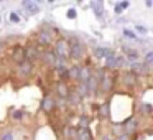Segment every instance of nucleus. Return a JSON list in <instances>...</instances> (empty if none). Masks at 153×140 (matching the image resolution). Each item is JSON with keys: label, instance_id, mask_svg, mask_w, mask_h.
I'll use <instances>...</instances> for the list:
<instances>
[{"label": "nucleus", "instance_id": "f257e3e1", "mask_svg": "<svg viewBox=\"0 0 153 140\" xmlns=\"http://www.w3.org/2000/svg\"><path fill=\"white\" fill-rule=\"evenodd\" d=\"M69 43V56L73 58L74 61L81 60V58L84 56V45L81 43L77 38H73L71 41H68Z\"/></svg>", "mask_w": 153, "mask_h": 140}, {"label": "nucleus", "instance_id": "f03ea898", "mask_svg": "<svg viewBox=\"0 0 153 140\" xmlns=\"http://www.w3.org/2000/svg\"><path fill=\"white\" fill-rule=\"evenodd\" d=\"M54 54H56L58 60H64L66 61V58H69V43H68V40H64V38H61V40L56 41V45H54Z\"/></svg>", "mask_w": 153, "mask_h": 140}, {"label": "nucleus", "instance_id": "7ed1b4c3", "mask_svg": "<svg viewBox=\"0 0 153 140\" xmlns=\"http://www.w3.org/2000/svg\"><path fill=\"white\" fill-rule=\"evenodd\" d=\"M41 61H43L45 64H46V66H54V63H56V54H54V51L53 50H50V48H48V50H45L43 53H41Z\"/></svg>", "mask_w": 153, "mask_h": 140}, {"label": "nucleus", "instance_id": "20e7f679", "mask_svg": "<svg viewBox=\"0 0 153 140\" xmlns=\"http://www.w3.org/2000/svg\"><path fill=\"white\" fill-rule=\"evenodd\" d=\"M12 60L17 64H22L23 61H27V54H25V48L23 46H15L12 51Z\"/></svg>", "mask_w": 153, "mask_h": 140}, {"label": "nucleus", "instance_id": "39448f33", "mask_svg": "<svg viewBox=\"0 0 153 140\" xmlns=\"http://www.w3.org/2000/svg\"><path fill=\"white\" fill-rule=\"evenodd\" d=\"M33 71V63L30 61H23L22 64H18V69H17V74L20 77H28Z\"/></svg>", "mask_w": 153, "mask_h": 140}, {"label": "nucleus", "instance_id": "423d86ee", "mask_svg": "<svg viewBox=\"0 0 153 140\" xmlns=\"http://www.w3.org/2000/svg\"><path fill=\"white\" fill-rule=\"evenodd\" d=\"M137 125H138V124H137V119H133V117H128V119L123 122V133L130 137L132 133L137 132Z\"/></svg>", "mask_w": 153, "mask_h": 140}, {"label": "nucleus", "instance_id": "0eeeda50", "mask_svg": "<svg viewBox=\"0 0 153 140\" xmlns=\"http://www.w3.org/2000/svg\"><path fill=\"white\" fill-rule=\"evenodd\" d=\"M137 76L135 74H132L130 71H127V73H122V83H123V86H127L128 89H132L133 86H137Z\"/></svg>", "mask_w": 153, "mask_h": 140}, {"label": "nucleus", "instance_id": "6e6552de", "mask_svg": "<svg viewBox=\"0 0 153 140\" xmlns=\"http://www.w3.org/2000/svg\"><path fill=\"white\" fill-rule=\"evenodd\" d=\"M56 94L61 101H66L68 96H69V87H68V84L63 83V81H59V83L56 84Z\"/></svg>", "mask_w": 153, "mask_h": 140}, {"label": "nucleus", "instance_id": "1a4fd4ad", "mask_svg": "<svg viewBox=\"0 0 153 140\" xmlns=\"http://www.w3.org/2000/svg\"><path fill=\"white\" fill-rule=\"evenodd\" d=\"M25 54H27V61H30V63H33L35 60H38V58L41 56L40 50H38L36 46H28V48H25Z\"/></svg>", "mask_w": 153, "mask_h": 140}, {"label": "nucleus", "instance_id": "9d476101", "mask_svg": "<svg viewBox=\"0 0 153 140\" xmlns=\"http://www.w3.org/2000/svg\"><path fill=\"white\" fill-rule=\"evenodd\" d=\"M92 76V71L89 66H81L79 68V74H77V81L79 83H87V79Z\"/></svg>", "mask_w": 153, "mask_h": 140}, {"label": "nucleus", "instance_id": "9b49d317", "mask_svg": "<svg viewBox=\"0 0 153 140\" xmlns=\"http://www.w3.org/2000/svg\"><path fill=\"white\" fill-rule=\"evenodd\" d=\"M146 71H148V69L145 68V64H143V63H138V61L132 63V66H130V73H132V74H135L137 77H138L140 74H145Z\"/></svg>", "mask_w": 153, "mask_h": 140}, {"label": "nucleus", "instance_id": "f8f14e48", "mask_svg": "<svg viewBox=\"0 0 153 140\" xmlns=\"http://www.w3.org/2000/svg\"><path fill=\"white\" fill-rule=\"evenodd\" d=\"M56 107V102H54L53 99H51L50 96H46L43 101H41V109H43V112H46V114H50L51 110Z\"/></svg>", "mask_w": 153, "mask_h": 140}, {"label": "nucleus", "instance_id": "ddd939ff", "mask_svg": "<svg viewBox=\"0 0 153 140\" xmlns=\"http://www.w3.org/2000/svg\"><path fill=\"white\" fill-rule=\"evenodd\" d=\"M36 40H38V43L43 45V46H50V45H51V35L48 33L46 30H41L40 33H38Z\"/></svg>", "mask_w": 153, "mask_h": 140}, {"label": "nucleus", "instance_id": "4468645a", "mask_svg": "<svg viewBox=\"0 0 153 140\" xmlns=\"http://www.w3.org/2000/svg\"><path fill=\"white\" fill-rule=\"evenodd\" d=\"M22 7L27 8L28 13H31V15H35V13H38V12H40V7H38V4H35V2H30V0H25V2H22Z\"/></svg>", "mask_w": 153, "mask_h": 140}, {"label": "nucleus", "instance_id": "2eb2a0df", "mask_svg": "<svg viewBox=\"0 0 153 140\" xmlns=\"http://www.w3.org/2000/svg\"><path fill=\"white\" fill-rule=\"evenodd\" d=\"M105 68L107 69H115L117 68V54L114 53V51L105 58Z\"/></svg>", "mask_w": 153, "mask_h": 140}, {"label": "nucleus", "instance_id": "dca6fc26", "mask_svg": "<svg viewBox=\"0 0 153 140\" xmlns=\"http://www.w3.org/2000/svg\"><path fill=\"white\" fill-rule=\"evenodd\" d=\"M77 140H92V133H91V129H77L76 130Z\"/></svg>", "mask_w": 153, "mask_h": 140}, {"label": "nucleus", "instance_id": "f3484780", "mask_svg": "<svg viewBox=\"0 0 153 140\" xmlns=\"http://www.w3.org/2000/svg\"><path fill=\"white\" fill-rule=\"evenodd\" d=\"M79 68L81 66H77V64H74V66H68V71H66V74H68V79H77V74H79Z\"/></svg>", "mask_w": 153, "mask_h": 140}, {"label": "nucleus", "instance_id": "a211bd4d", "mask_svg": "<svg viewBox=\"0 0 153 140\" xmlns=\"http://www.w3.org/2000/svg\"><path fill=\"white\" fill-rule=\"evenodd\" d=\"M76 94L82 99V97H86L87 94H89V91H87V86H86V83H79L77 84V87H76Z\"/></svg>", "mask_w": 153, "mask_h": 140}, {"label": "nucleus", "instance_id": "6ab92c4d", "mask_svg": "<svg viewBox=\"0 0 153 140\" xmlns=\"http://www.w3.org/2000/svg\"><path fill=\"white\" fill-rule=\"evenodd\" d=\"M94 53H96L97 58H107L110 53H112V50H109V48H96Z\"/></svg>", "mask_w": 153, "mask_h": 140}, {"label": "nucleus", "instance_id": "aec40b11", "mask_svg": "<svg viewBox=\"0 0 153 140\" xmlns=\"http://www.w3.org/2000/svg\"><path fill=\"white\" fill-rule=\"evenodd\" d=\"M152 63H153V51H146L145 61H143V64H145L146 69H150V68H152Z\"/></svg>", "mask_w": 153, "mask_h": 140}, {"label": "nucleus", "instance_id": "412c9836", "mask_svg": "<svg viewBox=\"0 0 153 140\" xmlns=\"http://www.w3.org/2000/svg\"><path fill=\"white\" fill-rule=\"evenodd\" d=\"M89 124H91V119L87 115H82L79 120V129H89Z\"/></svg>", "mask_w": 153, "mask_h": 140}, {"label": "nucleus", "instance_id": "4be33fe9", "mask_svg": "<svg viewBox=\"0 0 153 140\" xmlns=\"http://www.w3.org/2000/svg\"><path fill=\"white\" fill-rule=\"evenodd\" d=\"M140 112L145 114V115H150V114H152V106H150V104H142V106H140Z\"/></svg>", "mask_w": 153, "mask_h": 140}, {"label": "nucleus", "instance_id": "5701e85b", "mask_svg": "<svg viewBox=\"0 0 153 140\" xmlns=\"http://www.w3.org/2000/svg\"><path fill=\"white\" fill-rule=\"evenodd\" d=\"M99 114H100V117H107V115H109V104H102Z\"/></svg>", "mask_w": 153, "mask_h": 140}, {"label": "nucleus", "instance_id": "b1692460", "mask_svg": "<svg viewBox=\"0 0 153 140\" xmlns=\"http://www.w3.org/2000/svg\"><path fill=\"white\" fill-rule=\"evenodd\" d=\"M125 58H128V60H132L135 63L138 60V54H137V51H128V53H125Z\"/></svg>", "mask_w": 153, "mask_h": 140}, {"label": "nucleus", "instance_id": "393cba45", "mask_svg": "<svg viewBox=\"0 0 153 140\" xmlns=\"http://www.w3.org/2000/svg\"><path fill=\"white\" fill-rule=\"evenodd\" d=\"M0 140H13V132H12V130L4 132V135L0 137Z\"/></svg>", "mask_w": 153, "mask_h": 140}, {"label": "nucleus", "instance_id": "a878e982", "mask_svg": "<svg viewBox=\"0 0 153 140\" xmlns=\"http://www.w3.org/2000/svg\"><path fill=\"white\" fill-rule=\"evenodd\" d=\"M12 117H13L15 120H22V119H23V110H15Z\"/></svg>", "mask_w": 153, "mask_h": 140}, {"label": "nucleus", "instance_id": "bb28decb", "mask_svg": "<svg viewBox=\"0 0 153 140\" xmlns=\"http://www.w3.org/2000/svg\"><path fill=\"white\" fill-rule=\"evenodd\" d=\"M125 64V58L123 56H117V68H122Z\"/></svg>", "mask_w": 153, "mask_h": 140}, {"label": "nucleus", "instance_id": "cd10ccee", "mask_svg": "<svg viewBox=\"0 0 153 140\" xmlns=\"http://www.w3.org/2000/svg\"><path fill=\"white\" fill-rule=\"evenodd\" d=\"M66 17H68V18H76V10H74V8H69Z\"/></svg>", "mask_w": 153, "mask_h": 140}, {"label": "nucleus", "instance_id": "c85d7f7f", "mask_svg": "<svg viewBox=\"0 0 153 140\" xmlns=\"http://www.w3.org/2000/svg\"><path fill=\"white\" fill-rule=\"evenodd\" d=\"M123 35H125V36H128V38H135V33H133V31H130V30H123Z\"/></svg>", "mask_w": 153, "mask_h": 140}, {"label": "nucleus", "instance_id": "c756f323", "mask_svg": "<svg viewBox=\"0 0 153 140\" xmlns=\"http://www.w3.org/2000/svg\"><path fill=\"white\" fill-rule=\"evenodd\" d=\"M117 140H130V137L125 135V133H120V135L117 137Z\"/></svg>", "mask_w": 153, "mask_h": 140}, {"label": "nucleus", "instance_id": "7c9ffc66", "mask_svg": "<svg viewBox=\"0 0 153 140\" xmlns=\"http://www.w3.org/2000/svg\"><path fill=\"white\" fill-rule=\"evenodd\" d=\"M128 5H130L128 2H122V4H119V7H120V8H122V10H123V8H128Z\"/></svg>", "mask_w": 153, "mask_h": 140}, {"label": "nucleus", "instance_id": "2f4dec72", "mask_svg": "<svg viewBox=\"0 0 153 140\" xmlns=\"http://www.w3.org/2000/svg\"><path fill=\"white\" fill-rule=\"evenodd\" d=\"M10 20H12V22H18V20H20V18H18V15L12 13V15H10Z\"/></svg>", "mask_w": 153, "mask_h": 140}, {"label": "nucleus", "instance_id": "473e14b6", "mask_svg": "<svg viewBox=\"0 0 153 140\" xmlns=\"http://www.w3.org/2000/svg\"><path fill=\"white\" fill-rule=\"evenodd\" d=\"M137 30H138V31H142V33H145V31H146L145 28H142V27H140V25H138V27H137Z\"/></svg>", "mask_w": 153, "mask_h": 140}, {"label": "nucleus", "instance_id": "72a5a7b5", "mask_svg": "<svg viewBox=\"0 0 153 140\" xmlns=\"http://www.w3.org/2000/svg\"><path fill=\"white\" fill-rule=\"evenodd\" d=\"M102 140H114L112 137H109V135H105V137H102Z\"/></svg>", "mask_w": 153, "mask_h": 140}]
</instances>
